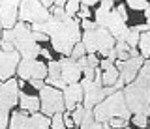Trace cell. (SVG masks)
Here are the masks:
<instances>
[{
	"mask_svg": "<svg viewBox=\"0 0 150 129\" xmlns=\"http://www.w3.org/2000/svg\"><path fill=\"white\" fill-rule=\"evenodd\" d=\"M94 116L98 122H109L112 118H131V110L128 109L126 103V95H124V88L115 92L111 95H105V99L94 107Z\"/></svg>",
	"mask_w": 150,
	"mask_h": 129,
	"instance_id": "obj_1",
	"label": "cell"
},
{
	"mask_svg": "<svg viewBox=\"0 0 150 129\" xmlns=\"http://www.w3.org/2000/svg\"><path fill=\"white\" fill-rule=\"evenodd\" d=\"M19 77L0 81V129L9 127V116L19 105Z\"/></svg>",
	"mask_w": 150,
	"mask_h": 129,
	"instance_id": "obj_2",
	"label": "cell"
},
{
	"mask_svg": "<svg viewBox=\"0 0 150 129\" xmlns=\"http://www.w3.org/2000/svg\"><path fill=\"white\" fill-rule=\"evenodd\" d=\"M124 95L131 114H146L150 116V84L135 79L124 86Z\"/></svg>",
	"mask_w": 150,
	"mask_h": 129,
	"instance_id": "obj_3",
	"label": "cell"
},
{
	"mask_svg": "<svg viewBox=\"0 0 150 129\" xmlns=\"http://www.w3.org/2000/svg\"><path fill=\"white\" fill-rule=\"evenodd\" d=\"M51 127V116L40 112L28 114L21 109H15L9 116V127L8 129H49Z\"/></svg>",
	"mask_w": 150,
	"mask_h": 129,
	"instance_id": "obj_4",
	"label": "cell"
},
{
	"mask_svg": "<svg viewBox=\"0 0 150 129\" xmlns=\"http://www.w3.org/2000/svg\"><path fill=\"white\" fill-rule=\"evenodd\" d=\"M51 10L45 8L40 0H21L19 6V21L36 25V22H45L51 19Z\"/></svg>",
	"mask_w": 150,
	"mask_h": 129,
	"instance_id": "obj_5",
	"label": "cell"
},
{
	"mask_svg": "<svg viewBox=\"0 0 150 129\" xmlns=\"http://www.w3.org/2000/svg\"><path fill=\"white\" fill-rule=\"evenodd\" d=\"M40 101H41V112L47 114V116H53L56 112H64L66 110L62 90L54 88L51 84H45L40 90Z\"/></svg>",
	"mask_w": 150,
	"mask_h": 129,
	"instance_id": "obj_6",
	"label": "cell"
},
{
	"mask_svg": "<svg viewBox=\"0 0 150 129\" xmlns=\"http://www.w3.org/2000/svg\"><path fill=\"white\" fill-rule=\"evenodd\" d=\"M83 90H84V101L83 105L86 109H94L100 101L105 99V90H103V81H101V67H96V79L94 81H81Z\"/></svg>",
	"mask_w": 150,
	"mask_h": 129,
	"instance_id": "obj_7",
	"label": "cell"
},
{
	"mask_svg": "<svg viewBox=\"0 0 150 129\" xmlns=\"http://www.w3.org/2000/svg\"><path fill=\"white\" fill-rule=\"evenodd\" d=\"M17 77L19 79H40L45 81L47 79V62H43L41 58H32V60H25L21 58L17 66Z\"/></svg>",
	"mask_w": 150,
	"mask_h": 129,
	"instance_id": "obj_8",
	"label": "cell"
},
{
	"mask_svg": "<svg viewBox=\"0 0 150 129\" xmlns=\"http://www.w3.org/2000/svg\"><path fill=\"white\" fill-rule=\"evenodd\" d=\"M21 62L19 50H4L0 45V81L17 77V66Z\"/></svg>",
	"mask_w": 150,
	"mask_h": 129,
	"instance_id": "obj_9",
	"label": "cell"
},
{
	"mask_svg": "<svg viewBox=\"0 0 150 129\" xmlns=\"http://www.w3.org/2000/svg\"><path fill=\"white\" fill-rule=\"evenodd\" d=\"M144 60L146 58H143L141 54L139 56H131L128 60H116V67L120 69V79L124 84H129V82L135 81V77L139 75Z\"/></svg>",
	"mask_w": 150,
	"mask_h": 129,
	"instance_id": "obj_10",
	"label": "cell"
},
{
	"mask_svg": "<svg viewBox=\"0 0 150 129\" xmlns=\"http://www.w3.org/2000/svg\"><path fill=\"white\" fill-rule=\"evenodd\" d=\"M21 0H0V22L4 28H13L19 22Z\"/></svg>",
	"mask_w": 150,
	"mask_h": 129,
	"instance_id": "obj_11",
	"label": "cell"
},
{
	"mask_svg": "<svg viewBox=\"0 0 150 129\" xmlns=\"http://www.w3.org/2000/svg\"><path fill=\"white\" fill-rule=\"evenodd\" d=\"M60 66H62V79L66 84H75L83 81V67L79 62L71 56H60Z\"/></svg>",
	"mask_w": 150,
	"mask_h": 129,
	"instance_id": "obj_12",
	"label": "cell"
},
{
	"mask_svg": "<svg viewBox=\"0 0 150 129\" xmlns=\"http://www.w3.org/2000/svg\"><path fill=\"white\" fill-rule=\"evenodd\" d=\"M64 94V103H66V110H73L77 105H83L84 101V90L81 82H75V84H68L62 90Z\"/></svg>",
	"mask_w": 150,
	"mask_h": 129,
	"instance_id": "obj_13",
	"label": "cell"
},
{
	"mask_svg": "<svg viewBox=\"0 0 150 129\" xmlns=\"http://www.w3.org/2000/svg\"><path fill=\"white\" fill-rule=\"evenodd\" d=\"M115 10V2L112 0H101L96 8H94V21L98 22V26H105L109 13Z\"/></svg>",
	"mask_w": 150,
	"mask_h": 129,
	"instance_id": "obj_14",
	"label": "cell"
},
{
	"mask_svg": "<svg viewBox=\"0 0 150 129\" xmlns=\"http://www.w3.org/2000/svg\"><path fill=\"white\" fill-rule=\"evenodd\" d=\"M81 41L86 47V53H98L100 50V36H98V28L96 30H83V38Z\"/></svg>",
	"mask_w": 150,
	"mask_h": 129,
	"instance_id": "obj_15",
	"label": "cell"
},
{
	"mask_svg": "<svg viewBox=\"0 0 150 129\" xmlns=\"http://www.w3.org/2000/svg\"><path fill=\"white\" fill-rule=\"evenodd\" d=\"M137 49H139V54L143 58H150V39H148V32H143L141 34V39H139V45H137Z\"/></svg>",
	"mask_w": 150,
	"mask_h": 129,
	"instance_id": "obj_16",
	"label": "cell"
},
{
	"mask_svg": "<svg viewBox=\"0 0 150 129\" xmlns=\"http://www.w3.org/2000/svg\"><path fill=\"white\" fill-rule=\"evenodd\" d=\"M129 123L137 129H148V116L146 114H131Z\"/></svg>",
	"mask_w": 150,
	"mask_h": 129,
	"instance_id": "obj_17",
	"label": "cell"
},
{
	"mask_svg": "<svg viewBox=\"0 0 150 129\" xmlns=\"http://www.w3.org/2000/svg\"><path fill=\"white\" fill-rule=\"evenodd\" d=\"M129 11H144L150 8V0H126Z\"/></svg>",
	"mask_w": 150,
	"mask_h": 129,
	"instance_id": "obj_18",
	"label": "cell"
},
{
	"mask_svg": "<svg viewBox=\"0 0 150 129\" xmlns=\"http://www.w3.org/2000/svg\"><path fill=\"white\" fill-rule=\"evenodd\" d=\"M141 34H143V32H139L137 28H135V26H129V32H128V36H126V41H128L129 47L137 49L139 39H141Z\"/></svg>",
	"mask_w": 150,
	"mask_h": 129,
	"instance_id": "obj_19",
	"label": "cell"
},
{
	"mask_svg": "<svg viewBox=\"0 0 150 129\" xmlns=\"http://www.w3.org/2000/svg\"><path fill=\"white\" fill-rule=\"evenodd\" d=\"M64 10H66V13H68L69 17H77L79 10H81V0H68L66 6H64Z\"/></svg>",
	"mask_w": 150,
	"mask_h": 129,
	"instance_id": "obj_20",
	"label": "cell"
},
{
	"mask_svg": "<svg viewBox=\"0 0 150 129\" xmlns=\"http://www.w3.org/2000/svg\"><path fill=\"white\" fill-rule=\"evenodd\" d=\"M49 129H68L64 122V112H56L51 116V127Z\"/></svg>",
	"mask_w": 150,
	"mask_h": 129,
	"instance_id": "obj_21",
	"label": "cell"
},
{
	"mask_svg": "<svg viewBox=\"0 0 150 129\" xmlns=\"http://www.w3.org/2000/svg\"><path fill=\"white\" fill-rule=\"evenodd\" d=\"M84 110H86V107H84V105H77V107H75V109L71 110V116H73L75 127H81L83 118H84Z\"/></svg>",
	"mask_w": 150,
	"mask_h": 129,
	"instance_id": "obj_22",
	"label": "cell"
},
{
	"mask_svg": "<svg viewBox=\"0 0 150 129\" xmlns=\"http://www.w3.org/2000/svg\"><path fill=\"white\" fill-rule=\"evenodd\" d=\"M115 10H116V13H118V15H120L126 22L129 21V13H131V11H129L128 4H126V0H122V2H116V4H115Z\"/></svg>",
	"mask_w": 150,
	"mask_h": 129,
	"instance_id": "obj_23",
	"label": "cell"
},
{
	"mask_svg": "<svg viewBox=\"0 0 150 129\" xmlns=\"http://www.w3.org/2000/svg\"><path fill=\"white\" fill-rule=\"evenodd\" d=\"M94 122H96V116H94V109H86V110H84V118H83L81 129H88Z\"/></svg>",
	"mask_w": 150,
	"mask_h": 129,
	"instance_id": "obj_24",
	"label": "cell"
},
{
	"mask_svg": "<svg viewBox=\"0 0 150 129\" xmlns=\"http://www.w3.org/2000/svg\"><path fill=\"white\" fill-rule=\"evenodd\" d=\"M109 123L111 127H118V129H126L129 125V118H122V116H118V118H112V120H109Z\"/></svg>",
	"mask_w": 150,
	"mask_h": 129,
	"instance_id": "obj_25",
	"label": "cell"
},
{
	"mask_svg": "<svg viewBox=\"0 0 150 129\" xmlns=\"http://www.w3.org/2000/svg\"><path fill=\"white\" fill-rule=\"evenodd\" d=\"M84 54H86V47H84V43H83V41L75 43V47H73V50H71V58L79 60V58H83Z\"/></svg>",
	"mask_w": 150,
	"mask_h": 129,
	"instance_id": "obj_26",
	"label": "cell"
},
{
	"mask_svg": "<svg viewBox=\"0 0 150 129\" xmlns=\"http://www.w3.org/2000/svg\"><path fill=\"white\" fill-rule=\"evenodd\" d=\"M40 58H45L47 62H49V60H54V58H56L54 50L51 49V45H49V43H47V45H41V53H40Z\"/></svg>",
	"mask_w": 150,
	"mask_h": 129,
	"instance_id": "obj_27",
	"label": "cell"
},
{
	"mask_svg": "<svg viewBox=\"0 0 150 129\" xmlns=\"http://www.w3.org/2000/svg\"><path fill=\"white\" fill-rule=\"evenodd\" d=\"M77 17L79 19H94V10L90 6H84V4H81V10H79V13H77Z\"/></svg>",
	"mask_w": 150,
	"mask_h": 129,
	"instance_id": "obj_28",
	"label": "cell"
},
{
	"mask_svg": "<svg viewBox=\"0 0 150 129\" xmlns=\"http://www.w3.org/2000/svg\"><path fill=\"white\" fill-rule=\"evenodd\" d=\"M98 28V22L94 19H83L81 21V30H96Z\"/></svg>",
	"mask_w": 150,
	"mask_h": 129,
	"instance_id": "obj_29",
	"label": "cell"
},
{
	"mask_svg": "<svg viewBox=\"0 0 150 129\" xmlns=\"http://www.w3.org/2000/svg\"><path fill=\"white\" fill-rule=\"evenodd\" d=\"M64 122H66V127H68V129H73V127H75V122H73V116H71V110H64Z\"/></svg>",
	"mask_w": 150,
	"mask_h": 129,
	"instance_id": "obj_30",
	"label": "cell"
},
{
	"mask_svg": "<svg viewBox=\"0 0 150 129\" xmlns=\"http://www.w3.org/2000/svg\"><path fill=\"white\" fill-rule=\"evenodd\" d=\"M128 58H131L128 50H116V60H128Z\"/></svg>",
	"mask_w": 150,
	"mask_h": 129,
	"instance_id": "obj_31",
	"label": "cell"
},
{
	"mask_svg": "<svg viewBox=\"0 0 150 129\" xmlns=\"http://www.w3.org/2000/svg\"><path fill=\"white\" fill-rule=\"evenodd\" d=\"M100 2H101V0H81V4H84V6H90L92 10H94V8H96Z\"/></svg>",
	"mask_w": 150,
	"mask_h": 129,
	"instance_id": "obj_32",
	"label": "cell"
},
{
	"mask_svg": "<svg viewBox=\"0 0 150 129\" xmlns=\"http://www.w3.org/2000/svg\"><path fill=\"white\" fill-rule=\"evenodd\" d=\"M88 129H105V123H103V122H98V120H96V122H94Z\"/></svg>",
	"mask_w": 150,
	"mask_h": 129,
	"instance_id": "obj_33",
	"label": "cell"
},
{
	"mask_svg": "<svg viewBox=\"0 0 150 129\" xmlns=\"http://www.w3.org/2000/svg\"><path fill=\"white\" fill-rule=\"evenodd\" d=\"M40 2H41V4H43V6H45V8H49V10H51V8H53V6H54V0H40Z\"/></svg>",
	"mask_w": 150,
	"mask_h": 129,
	"instance_id": "obj_34",
	"label": "cell"
},
{
	"mask_svg": "<svg viewBox=\"0 0 150 129\" xmlns=\"http://www.w3.org/2000/svg\"><path fill=\"white\" fill-rule=\"evenodd\" d=\"M144 21H146L148 30H150V8H148V10H144Z\"/></svg>",
	"mask_w": 150,
	"mask_h": 129,
	"instance_id": "obj_35",
	"label": "cell"
},
{
	"mask_svg": "<svg viewBox=\"0 0 150 129\" xmlns=\"http://www.w3.org/2000/svg\"><path fill=\"white\" fill-rule=\"evenodd\" d=\"M66 2H68V0H54V6H58V8H64V6H66Z\"/></svg>",
	"mask_w": 150,
	"mask_h": 129,
	"instance_id": "obj_36",
	"label": "cell"
},
{
	"mask_svg": "<svg viewBox=\"0 0 150 129\" xmlns=\"http://www.w3.org/2000/svg\"><path fill=\"white\" fill-rule=\"evenodd\" d=\"M105 129H118V127H111V125H109V123H107V122H105Z\"/></svg>",
	"mask_w": 150,
	"mask_h": 129,
	"instance_id": "obj_37",
	"label": "cell"
},
{
	"mask_svg": "<svg viewBox=\"0 0 150 129\" xmlns=\"http://www.w3.org/2000/svg\"><path fill=\"white\" fill-rule=\"evenodd\" d=\"M2 32H4V26H2V22H0V38H2Z\"/></svg>",
	"mask_w": 150,
	"mask_h": 129,
	"instance_id": "obj_38",
	"label": "cell"
},
{
	"mask_svg": "<svg viewBox=\"0 0 150 129\" xmlns=\"http://www.w3.org/2000/svg\"><path fill=\"white\" fill-rule=\"evenodd\" d=\"M126 129H137V127H133V125H131V123H129V125H128V127H126Z\"/></svg>",
	"mask_w": 150,
	"mask_h": 129,
	"instance_id": "obj_39",
	"label": "cell"
},
{
	"mask_svg": "<svg viewBox=\"0 0 150 129\" xmlns=\"http://www.w3.org/2000/svg\"><path fill=\"white\" fill-rule=\"evenodd\" d=\"M148 129H150V116H148Z\"/></svg>",
	"mask_w": 150,
	"mask_h": 129,
	"instance_id": "obj_40",
	"label": "cell"
},
{
	"mask_svg": "<svg viewBox=\"0 0 150 129\" xmlns=\"http://www.w3.org/2000/svg\"><path fill=\"white\" fill-rule=\"evenodd\" d=\"M112 2H115V4H116V2H122V0H112Z\"/></svg>",
	"mask_w": 150,
	"mask_h": 129,
	"instance_id": "obj_41",
	"label": "cell"
},
{
	"mask_svg": "<svg viewBox=\"0 0 150 129\" xmlns=\"http://www.w3.org/2000/svg\"><path fill=\"white\" fill-rule=\"evenodd\" d=\"M148 39H150V30H148Z\"/></svg>",
	"mask_w": 150,
	"mask_h": 129,
	"instance_id": "obj_42",
	"label": "cell"
},
{
	"mask_svg": "<svg viewBox=\"0 0 150 129\" xmlns=\"http://www.w3.org/2000/svg\"><path fill=\"white\" fill-rule=\"evenodd\" d=\"M73 129H81V127H73Z\"/></svg>",
	"mask_w": 150,
	"mask_h": 129,
	"instance_id": "obj_43",
	"label": "cell"
},
{
	"mask_svg": "<svg viewBox=\"0 0 150 129\" xmlns=\"http://www.w3.org/2000/svg\"><path fill=\"white\" fill-rule=\"evenodd\" d=\"M148 60H150V58H148Z\"/></svg>",
	"mask_w": 150,
	"mask_h": 129,
	"instance_id": "obj_44",
	"label": "cell"
}]
</instances>
